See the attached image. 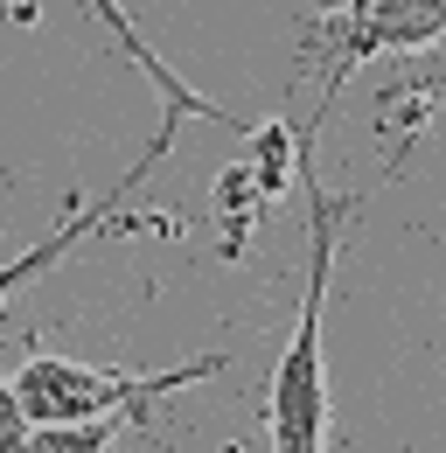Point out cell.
<instances>
[{
    "mask_svg": "<svg viewBox=\"0 0 446 453\" xmlns=\"http://www.w3.org/2000/svg\"><path fill=\"white\" fill-rule=\"evenodd\" d=\"M300 188H307V265H300V314L293 335L279 349L273 377H265V426H273V453H321L328 447V356H321V307H328L334 251L342 230L356 217L349 196H328L314 161H293Z\"/></svg>",
    "mask_w": 446,
    "mask_h": 453,
    "instance_id": "cell-1",
    "label": "cell"
},
{
    "mask_svg": "<svg viewBox=\"0 0 446 453\" xmlns=\"http://www.w3.org/2000/svg\"><path fill=\"white\" fill-rule=\"evenodd\" d=\"M223 356H196L181 370H161V377H140V370H91V363H70V356H28L21 377H7L28 426H56V418H105V411H126L140 418L154 397L188 391L203 377H217Z\"/></svg>",
    "mask_w": 446,
    "mask_h": 453,
    "instance_id": "cell-2",
    "label": "cell"
},
{
    "mask_svg": "<svg viewBox=\"0 0 446 453\" xmlns=\"http://www.w3.org/2000/svg\"><path fill=\"white\" fill-rule=\"evenodd\" d=\"M174 126H181V119L167 112V119H161V133L147 140V154H140L133 168L119 174V181H112V188L98 196V203H84V210H70V217H63V224H56L50 237H42V244H28L21 258H7V265H0V307H7V300H14L21 286H35L42 273H56V265H63V258H70V251H77V244H84V237H91L98 224H112V217H119V203H126V188H133V181H140V174L154 168V161H161L167 147H174Z\"/></svg>",
    "mask_w": 446,
    "mask_h": 453,
    "instance_id": "cell-3",
    "label": "cell"
},
{
    "mask_svg": "<svg viewBox=\"0 0 446 453\" xmlns=\"http://www.w3.org/2000/svg\"><path fill=\"white\" fill-rule=\"evenodd\" d=\"M84 7H91V14L105 21V35L119 42V50H126V63H133V70H140V77L154 84V98H161L174 119H217V126H237V133H251V126H244L237 112H223L217 98H203V91H196L188 77H174L161 50H154V42H147V35H140V28H133V21L119 14V0H84Z\"/></svg>",
    "mask_w": 446,
    "mask_h": 453,
    "instance_id": "cell-4",
    "label": "cell"
},
{
    "mask_svg": "<svg viewBox=\"0 0 446 453\" xmlns=\"http://www.w3.org/2000/svg\"><path fill=\"white\" fill-rule=\"evenodd\" d=\"M133 418L105 411V418H56V426H28V440L14 453H112V440L126 433Z\"/></svg>",
    "mask_w": 446,
    "mask_h": 453,
    "instance_id": "cell-5",
    "label": "cell"
},
{
    "mask_svg": "<svg viewBox=\"0 0 446 453\" xmlns=\"http://www.w3.org/2000/svg\"><path fill=\"white\" fill-rule=\"evenodd\" d=\"M28 440V411H21V397H14V384L0 377V453H14Z\"/></svg>",
    "mask_w": 446,
    "mask_h": 453,
    "instance_id": "cell-6",
    "label": "cell"
}]
</instances>
